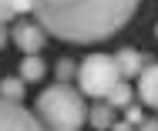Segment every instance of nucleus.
<instances>
[{"instance_id":"nucleus-1","label":"nucleus","mask_w":158,"mask_h":131,"mask_svg":"<svg viewBox=\"0 0 158 131\" xmlns=\"http://www.w3.org/2000/svg\"><path fill=\"white\" fill-rule=\"evenodd\" d=\"M141 0H37L34 17L44 31L67 44L108 40L135 17Z\"/></svg>"},{"instance_id":"nucleus-2","label":"nucleus","mask_w":158,"mask_h":131,"mask_svg":"<svg viewBox=\"0 0 158 131\" xmlns=\"http://www.w3.org/2000/svg\"><path fill=\"white\" fill-rule=\"evenodd\" d=\"M34 108H37V118L47 125V131H81L91 114V108L84 104V91H74L64 81L44 88Z\"/></svg>"},{"instance_id":"nucleus-3","label":"nucleus","mask_w":158,"mask_h":131,"mask_svg":"<svg viewBox=\"0 0 158 131\" xmlns=\"http://www.w3.org/2000/svg\"><path fill=\"white\" fill-rule=\"evenodd\" d=\"M121 67H118V57L111 54H91L77 64V84L88 98H108L114 91V84H121Z\"/></svg>"},{"instance_id":"nucleus-4","label":"nucleus","mask_w":158,"mask_h":131,"mask_svg":"<svg viewBox=\"0 0 158 131\" xmlns=\"http://www.w3.org/2000/svg\"><path fill=\"white\" fill-rule=\"evenodd\" d=\"M0 131H47V125L34 111H27L20 101L0 98Z\"/></svg>"},{"instance_id":"nucleus-5","label":"nucleus","mask_w":158,"mask_h":131,"mask_svg":"<svg viewBox=\"0 0 158 131\" xmlns=\"http://www.w3.org/2000/svg\"><path fill=\"white\" fill-rule=\"evenodd\" d=\"M14 40H17V47H20L24 54H37V51L44 47V40H47V31H44L37 20H20V24L14 27Z\"/></svg>"},{"instance_id":"nucleus-6","label":"nucleus","mask_w":158,"mask_h":131,"mask_svg":"<svg viewBox=\"0 0 158 131\" xmlns=\"http://www.w3.org/2000/svg\"><path fill=\"white\" fill-rule=\"evenodd\" d=\"M138 98L145 101L148 108H158V61L148 64L141 71V81H138Z\"/></svg>"},{"instance_id":"nucleus-7","label":"nucleus","mask_w":158,"mask_h":131,"mask_svg":"<svg viewBox=\"0 0 158 131\" xmlns=\"http://www.w3.org/2000/svg\"><path fill=\"white\" fill-rule=\"evenodd\" d=\"M114 57H118V67H121V74H125V77H141V71L148 67L145 54H141V51H135V47H121Z\"/></svg>"},{"instance_id":"nucleus-8","label":"nucleus","mask_w":158,"mask_h":131,"mask_svg":"<svg viewBox=\"0 0 158 131\" xmlns=\"http://www.w3.org/2000/svg\"><path fill=\"white\" fill-rule=\"evenodd\" d=\"M88 121H91L98 131H111L114 128V108H111L108 101H104V104H94L91 114H88Z\"/></svg>"},{"instance_id":"nucleus-9","label":"nucleus","mask_w":158,"mask_h":131,"mask_svg":"<svg viewBox=\"0 0 158 131\" xmlns=\"http://www.w3.org/2000/svg\"><path fill=\"white\" fill-rule=\"evenodd\" d=\"M47 74V67H44V61L37 57V54H27L24 61H20V77L24 81H40Z\"/></svg>"},{"instance_id":"nucleus-10","label":"nucleus","mask_w":158,"mask_h":131,"mask_svg":"<svg viewBox=\"0 0 158 131\" xmlns=\"http://www.w3.org/2000/svg\"><path fill=\"white\" fill-rule=\"evenodd\" d=\"M0 98L24 101V77H0Z\"/></svg>"},{"instance_id":"nucleus-11","label":"nucleus","mask_w":158,"mask_h":131,"mask_svg":"<svg viewBox=\"0 0 158 131\" xmlns=\"http://www.w3.org/2000/svg\"><path fill=\"white\" fill-rule=\"evenodd\" d=\"M108 104L111 108H131V88H128V81H121V84H114V91L108 94Z\"/></svg>"},{"instance_id":"nucleus-12","label":"nucleus","mask_w":158,"mask_h":131,"mask_svg":"<svg viewBox=\"0 0 158 131\" xmlns=\"http://www.w3.org/2000/svg\"><path fill=\"white\" fill-rule=\"evenodd\" d=\"M54 74H57V81H64V84H67V81L77 74V67H74V61H71V57H61V61H57V67H54Z\"/></svg>"},{"instance_id":"nucleus-13","label":"nucleus","mask_w":158,"mask_h":131,"mask_svg":"<svg viewBox=\"0 0 158 131\" xmlns=\"http://www.w3.org/2000/svg\"><path fill=\"white\" fill-rule=\"evenodd\" d=\"M125 121H128V125H145L141 108H135V104H131V108H125Z\"/></svg>"},{"instance_id":"nucleus-14","label":"nucleus","mask_w":158,"mask_h":131,"mask_svg":"<svg viewBox=\"0 0 158 131\" xmlns=\"http://www.w3.org/2000/svg\"><path fill=\"white\" fill-rule=\"evenodd\" d=\"M14 0H0V24H7V20H14Z\"/></svg>"},{"instance_id":"nucleus-15","label":"nucleus","mask_w":158,"mask_h":131,"mask_svg":"<svg viewBox=\"0 0 158 131\" xmlns=\"http://www.w3.org/2000/svg\"><path fill=\"white\" fill-rule=\"evenodd\" d=\"M34 3L37 0H14V10L17 14H27V10H34Z\"/></svg>"},{"instance_id":"nucleus-16","label":"nucleus","mask_w":158,"mask_h":131,"mask_svg":"<svg viewBox=\"0 0 158 131\" xmlns=\"http://www.w3.org/2000/svg\"><path fill=\"white\" fill-rule=\"evenodd\" d=\"M138 131H158V121L155 118H145V125H138Z\"/></svg>"},{"instance_id":"nucleus-17","label":"nucleus","mask_w":158,"mask_h":131,"mask_svg":"<svg viewBox=\"0 0 158 131\" xmlns=\"http://www.w3.org/2000/svg\"><path fill=\"white\" fill-rule=\"evenodd\" d=\"M7 37H10V34H7V24H0V51H3V44H7Z\"/></svg>"},{"instance_id":"nucleus-18","label":"nucleus","mask_w":158,"mask_h":131,"mask_svg":"<svg viewBox=\"0 0 158 131\" xmlns=\"http://www.w3.org/2000/svg\"><path fill=\"white\" fill-rule=\"evenodd\" d=\"M111 131H135V125H128V121H121V125H114Z\"/></svg>"},{"instance_id":"nucleus-19","label":"nucleus","mask_w":158,"mask_h":131,"mask_svg":"<svg viewBox=\"0 0 158 131\" xmlns=\"http://www.w3.org/2000/svg\"><path fill=\"white\" fill-rule=\"evenodd\" d=\"M155 34H158V24H155Z\"/></svg>"}]
</instances>
